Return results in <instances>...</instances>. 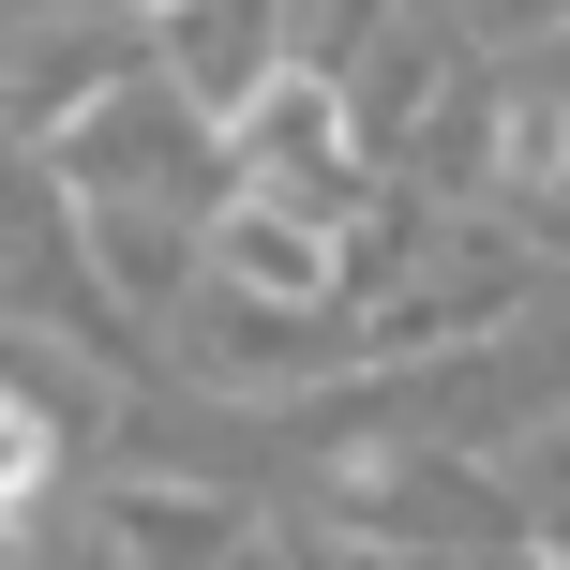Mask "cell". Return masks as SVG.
Segmentation results:
<instances>
[{"label": "cell", "instance_id": "obj_1", "mask_svg": "<svg viewBox=\"0 0 570 570\" xmlns=\"http://www.w3.org/2000/svg\"><path fill=\"white\" fill-rule=\"evenodd\" d=\"M46 465H60V421H46L30 391H0V525H16L30 495H46Z\"/></svg>", "mask_w": 570, "mask_h": 570}]
</instances>
